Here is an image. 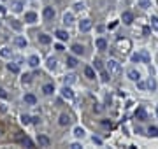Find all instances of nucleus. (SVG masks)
<instances>
[{
	"instance_id": "1",
	"label": "nucleus",
	"mask_w": 158,
	"mask_h": 149,
	"mask_svg": "<svg viewBox=\"0 0 158 149\" xmlns=\"http://www.w3.org/2000/svg\"><path fill=\"white\" fill-rule=\"evenodd\" d=\"M107 70H109L111 76H120L121 74V65L116 60H109L107 61Z\"/></svg>"
},
{
	"instance_id": "2",
	"label": "nucleus",
	"mask_w": 158,
	"mask_h": 149,
	"mask_svg": "<svg viewBox=\"0 0 158 149\" xmlns=\"http://www.w3.org/2000/svg\"><path fill=\"white\" fill-rule=\"evenodd\" d=\"M42 16H44V19H46V21H51V19L55 18V9H53V7H44Z\"/></svg>"
},
{
	"instance_id": "3",
	"label": "nucleus",
	"mask_w": 158,
	"mask_h": 149,
	"mask_svg": "<svg viewBox=\"0 0 158 149\" xmlns=\"http://www.w3.org/2000/svg\"><path fill=\"white\" fill-rule=\"evenodd\" d=\"M121 19H123L125 25H132V23H134V14H132L130 11H125L123 16H121Z\"/></svg>"
},
{
	"instance_id": "4",
	"label": "nucleus",
	"mask_w": 158,
	"mask_h": 149,
	"mask_svg": "<svg viewBox=\"0 0 158 149\" xmlns=\"http://www.w3.org/2000/svg\"><path fill=\"white\" fill-rule=\"evenodd\" d=\"M91 25H93L91 19H83V21L79 23V30H81V32H88V30L91 28Z\"/></svg>"
},
{
	"instance_id": "5",
	"label": "nucleus",
	"mask_w": 158,
	"mask_h": 149,
	"mask_svg": "<svg viewBox=\"0 0 158 149\" xmlns=\"http://www.w3.org/2000/svg\"><path fill=\"white\" fill-rule=\"evenodd\" d=\"M62 97H63V98H67V100H72V98H74V91H72V90L65 84V88L62 90Z\"/></svg>"
},
{
	"instance_id": "6",
	"label": "nucleus",
	"mask_w": 158,
	"mask_h": 149,
	"mask_svg": "<svg viewBox=\"0 0 158 149\" xmlns=\"http://www.w3.org/2000/svg\"><path fill=\"white\" fill-rule=\"evenodd\" d=\"M37 142H39V146H42V148H47V146L51 144V141H49L47 135H39V137H37Z\"/></svg>"
},
{
	"instance_id": "7",
	"label": "nucleus",
	"mask_w": 158,
	"mask_h": 149,
	"mask_svg": "<svg viewBox=\"0 0 158 149\" xmlns=\"http://www.w3.org/2000/svg\"><path fill=\"white\" fill-rule=\"evenodd\" d=\"M39 63H40V60H39V56H37V54H33V56H30V58H28V65H30L32 68H37V67H39Z\"/></svg>"
},
{
	"instance_id": "8",
	"label": "nucleus",
	"mask_w": 158,
	"mask_h": 149,
	"mask_svg": "<svg viewBox=\"0 0 158 149\" xmlns=\"http://www.w3.org/2000/svg\"><path fill=\"white\" fill-rule=\"evenodd\" d=\"M23 100H25V104H28V105H35V104H37V98H35V95H32V93H26Z\"/></svg>"
},
{
	"instance_id": "9",
	"label": "nucleus",
	"mask_w": 158,
	"mask_h": 149,
	"mask_svg": "<svg viewBox=\"0 0 158 149\" xmlns=\"http://www.w3.org/2000/svg\"><path fill=\"white\" fill-rule=\"evenodd\" d=\"M135 118H137L139 121H144V119L148 118V114H146V111H144L142 107H139V109L135 111Z\"/></svg>"
},
{
	"instance_id": "10",
	"label": "nucleus",
	"mask_w": 158,
	"mask_h": 149,
	"mask_svg": "<svg viewBox=\"0 0 158 149\" xmlns=\"http://www.w3.org/2000/svg\"><path fill=\"white\" fill-rule=\"evenodd\" d=\"M11 7H12L14 12H21V9H23V2H21V0H14V2L11 4Z\"/></svg>"
},
{
	"instance_id": "11",
	"label": "nucleus",
	"mask_w": 158,
	"mask_h": 149,
	"mask_svg": "<svg viewBox=\"0 0 158 149\" xmlns=\"http://www.w3.org/2000/svg\"><path fill=\"white\" fill-rule=\"evenodd\" d=\"M55 35H56V39H58V40H67V39H69V33H67L65 30H56V32H55Z\"/></svg>"
},
{
	"instance_id": "12",
	"label": "nucleus",
	"mask_w": 158,
	"mask_h": 149,
	"mask_svg": "<svg viewBox=\"0 0 158 149\" xmlns=\"http://www.w3.org/2000/svg\"><path fill=\"white\" fill-rule=\"evenodd\" d=\"M25 21L26 23H35L37 21V14L35 12H26L25 14Z\"/></svg>"
},
{
	"instance_id": "13",
	"label": "nucleus",
	"mask_w": 158,
	"mask_h": 149,
	"mask_svg": "<svg viewBox=\"0 0 158 149\" xmlns=\"http://www.w3.org/2000/svg\"><path fill=\"white\" fill-rule=\"evenodd\" d=\"M128 79H132V81H139V79H141V74H139L137 70L132 68V70H128Z\"/></svg>"
},
{
	"instance_id": "14",
	"label": "nucleus",
	"mask_w": 158,
	"mask_h": 149,
	"mask_svg": "<svg viewBox=\"0 0 158 149\" xmlns=\"http://www.w3.org/2000/svg\"><path fill=\"white\" fill-rule=\"evenodd\" d=\"M14 44L19 46V47H26L28 42H26V39H23V37H16V39H14Z\"/></svg>"
},
{
	"instance_id": "15",
	"label": "nucleus",
	"mask_w": 158,
	"mask_h": 149,
	"mask_svg": "<svg viewBox=\"0 0 158 149\" xmlns=\"http://www.w3.org/2000/svg\"><path fill=\"white\" fill-rule=\"evenodd\" d=\"M97 47L100 49V51H104V49H107V42H106V39H97Z\"/></svg>"
},
{
	"instance_id": "16",
	"label": "nucleus",
	"mask_w": 158,
	"mask_h": 149,
	"mask_svg": "<svg viewBox=\"0 0 158 149\" xmlns=\"http://www.w3.org/2000/svg\"><path fill=\"white\" fill-rule=\"evenodd\" d=\"M0 56H2V58H11V56H12V51H11L9 47H2V49H0Z\"/></svg>"
},
{
	"instance_id": "17",
	"label": "nucleus",
	"mask_w": 158,
	"mask_h": 149,
	"mask_svg": "<svg viewBox=\"0 0 158 149\" xmlns=\"http://www.w3.org/2000/svg\"><path fill=\"white\" fill-rule=\"evenodd\" d=\"M39 42H40V44H49V42H51V37L46 35V33H40V35H39Z\"/></svg>"
},
{
	"instance_id": "18",
	"label": "nucleus",
	"mask_w": 158,
	"mask_h": 149,
	"mask_svg": "<svg viewBox=\"0 0 158 149\" xmlns=\"http://www.w3.org/2000/svg\"><path fill=\"white\" fill-rule=\"evenodd\" d=\"M84 76H86L88 79H95V70H93L91 67H86V68H84Z\"/></svg>"
},
{
	"instance_id": "19",
	"label": "nucleus",
	"mask_w": 158,
	"mask_h": 149,
	"mask_svg": "<svg viewBox=\"0 0 158 149\" xmlns=\"http://www.w3.org/2000/svg\"><path fill=\"white\" fill-rule=\"evenodd\" d=\"M42 91H44V95H51L55 91V86L53 84H44L42 86Z\"/></svg>"
},
{
	"instance_id": "20",
	"label": "nucleus",
	"mask_w": 158,
	"mask_h": 149,
	"mask_svg": "<svg viewBox=\"0 0 158 149\" xmlns=\"http://www.w3.org/2000/svg\"><path fill=\"white\" fill-rule=\"evenodd\" d=\"M58 123H60L62 126H67V125L70 123V118H69L67 114H62V116H60V121H58Z\"/></svg>"
},
{
	"instance_id": "21",
	"label": "nucleus",
	"mask_w": 158,
	"mask_h": 149,
	"mask_svg": "<svg viewBox=\"0 0 158 149\" xmlns=\"http://www.w3.org/2000/svg\"><path fill=\"white\" fill-rule=\"evenodd\" d=\"M63 23H65V25H72V23H74V16H72L70 12H67V14L63 16Z\"/></svg>"
},
{
	"instance_id": "22",
	"label": "nucleus",
	"mask_w": 158,
	"mask_h": 149,
	"mask_svg": "<svg viewBox=\"0 0 158 149\" xmlns=\"http://www.w3.org/2000/svg\"><path fill=\"white\" fill-rule=\"evenodd\" d=\"M67 65H69L70 68H74V67H77V60H76L74 56H67Z\"/></svg>"
},
{
	"instance_id": "23",
	"label": "nucleus",
	"mask_w": 158,
	"mask_h": 149,
	"mask_svg": "<svg viewBox=\"0 0 158 149\" xmlns=\"http://www.w3.org/2000/svg\"><path fill=\"white\" fill-rule=\"evenodd\" d=\"M7 68H9L12 74H18V72H19V65H18V63H7Z\"/></svg>"
},
{
	"instance_id": "24",
	"label": "nucleus",
	"mask_w": 158,
	"mask_h": 149,
	"mask_svg": "<svg viewBox=\"0 0 158 149\" xmlns=\"http://www.w3.org/2000/svg\"><path fill=\"white\" fill-rule=\"evenodd\" d=\"M146 88H149L151 91H153V90H157V81H155L153 77H149V79H148V83H146Z\"/></svg>"
},
{
	"instance_id": "25",
	"label": "nucleus",
	"mask_w": 158,
	"mask_h": 149,
	"mask_svg": "<svg viewBox=\"0 0 158 149\" xmlns=\"http://www.w3.org/2000/svg\"><path fill=\"white\" fill-rule=\"evenodd\" d=\"M74 135H76L77 139H83V137H84V130H83L81 126H77V128L74 130Z\"/></svg>"
},
{
	"instance_id": "26",
	"label": "nucleus",
	"mask_w": 158,
	"mask_h": 149,
	"mask_svg": "<svg viewBox=\"0 0 158 149\" xmlns=\"http://www.w3.org/2000/svg\"><path fill=\"white\" fill-rule=\"evenodd\" d=\"M72 51L76 53V54H83L84 51H83V46H79V44H74L72 46Z\"/></svg>"
},
{
	"instance_id": "27",
	"label": "nucleus",
	"mask_w": 158,
	"mask_h": 149,
	"mask_svg": "<svg viewBox=\"0 0 158 149\" xmlns=\"http://www.w3.org/2000/svg\"><path fill=\"white\" fill-rule=\"evenodd\" d=\"M141 58H142V61L144 63H149V53L144 49V51H141Z\"/></svg>"
},
{
	"instance_id": "28",
	"label": "nucleus",
	"mask_w": 158,
	"mask_h": 149,
	"mask_svg": "<svg viewBox=\"0 0 158 149\" xmlns=\"http://www.w3.org/2000/svg\"><path fill=\"white\" fill-rule=\"evenodd\" d=\"M19 141H21V144H23V146H26V148H33V142H32L28 137H25V139H19Z\"/></svg>"
},
{
	"instance_id": "29",
	"label": "nucleus",
	"mask_w": 158,
	"mask_h": 149,
	"mask_svg": "<svg viewBox=\"0 0 158 149\" xmlns=\"http://www.w3.org/2000/svg\"><path fill=\"white\" fill-rule=\"evenodd\" d=\"M148 135H151V137H158V128H157V126H149Z\"/></svg>"
},
{
	"instance_id": "30",
	"label": "nucleus",
	"mask_w": 158,
	"mask_h": 149,
	"mask_svg": "<svg viewBox=\"0 0 158 149\" xmlns=\"http://www.w3.org/2000/svg\"><path fill=\"white\" fill-rule=\"evenodd\" d=\"M137 2H139V7H142V9H148L151 4V0H137Z\"/></svg>"
},
{
	"instance_id": "31",
	"label": "nucleus",
	"mask_w": 158,
	"mask_h": 149,
	"mask_svg": "<svg viewBox=\"0 0 158 149\" xmlns=\"http://www.w3.org/2000/svg\"><path fill=\"white\" fill-rule=\"evenodd\" d=\"M55 67H56V58H49V60H47V68L53 70Z\"/></svg>"
},
{
	"instance_id": "32",
	"label": "nucleus",
	"mask_w": 158,
	"mask_h": 149,
	"mask_svg": "<svg viewBox=\"0 0 158 149\" xmlns=\"http://www.w3.org/2000/svg\"><path fill=\"white\" fill-rule=\"evenodd\" d=\"M100 76H102V81H109V77H111V74H109V72H106L104 68L100 70Z\"/></svg>"
},
{
	"instance_id": "33",
	"label": "nucleus",
	"mask_w": 158,
	"mask_h": 149,
	"mask_svg": "<svg viewBox=\"0 0 158 149\" xmlns=\"http://www.w3.org/2000/svg\"><path fill=\"white\" fill-rule=\"evenodd\" d=\"M30 121H32V118H30V116H26V114H23V116H21V123H23V125H28Z\"/></svg>"
},
{
	"instance_id": "34",
	"label": "nucleus",
	"mask_w": 158,
	"mask_h": 149,
	"mask_svg": "<svg viewBox=\"0 0 158 149\" xmlns=\"http://www.w3.org/2000/svg\"><path fill=\"white\" fill-rule=\"evenodd\" d=\"M21 81H23V84H25V83H26V84H28V83H30V81H32V76H30V74H25V76H23V77H21Z\"/></svg>"
},
{
	"instance_id": "35",
	"label": "nucleus",
	"mask_w": 158,
	"mask_h": 149,
	"mask_svg": "<svg viewBox=\"0 0 158 149\" xmlns=\"http://www.w3.org/2000/svg\"><path fill=\"white\" fill-rule=\"evenodd\" d=\"M74 81H76V76H72V74L65 77V84H70V83H74Z\"/></svg>"
},
{
	"instance_id": "36",
	"label": "nucleus",
	"mask_w": 158,
	"mask_h": 149,
	"mask_svg": "<svg viewBox=\"0 0 158 149\" xmlns=\"http://www.w3.org/2000/svg\"><path fill=\"white\" fill-rule=\"evenodd\" d=\"M151 26L155 30H158V18H151Z\"/></svg>"
},
{
	"instance_id": "37",
	"label": "nucleus",
	"mask_w": 158,
	"mask_h": 149,
	"mask_svg": "<svg viewBox=\"0 0 158 149\" xmlns=\"http://www.w3.org/2000/svg\"><path fill=\"white\" fill-rule=\"evenodd\" d=\"M83 7H84V4H83V2H77V4L74 5V11H81Z\"/></svg>"
},
{
	"instance_id": "38",
	"label": "nucleus",
	"mask_w": 158,
	"mask_h": 149,
	"mask_svg": "<svg viewBox=\"0 0 158 149\" xmlns=\"http://www.w3.org/2000/svg\"><path fill=\"white\" fill-rule=\"evenodd\" d=\"M93 63H95V68H97V70H102V61H100V60H95Z\"/></svg>"
},
{
	"instance_id": "39",
	"label": "nucleus",
	"mask_w": 158,
	"mask_h": 149,
	"mask_svg": "<svg viewBox=\"0 0 158 149\" xmlns=\"http://www.w3.org/2000/svg\"><path fill=\"white\" fill-rule=\"evenodd\" d=\"M11 25H12V26H14L16 30H19V28H21V25H19V23H18L16 19H12V21H11Z\"/></svg>"
},
{
	"instance_id": "40",
	"label": "nucleus",
	"mask_w": 158,
	"mask_h": 149,
	"mask_svg": "<svg viewBox=\"0 0 158 149\" xmlns=\"http://www.w3.org/2000/svg\"><path fill=\"white\" fill-rule=\"evenodd\" d=\"M9 95H7V91L4 90V88H0V98H7Z\"/></svg>"
},
{
	"instance_id": "41",
	"label": "nucleus",
	"mask_w": 158,
	"mask_h": 149,
	"mask_svg": "<svg viewBox=\"0 0 158 149\" xmlns=\"http://www.w3.org/2000/svg\"><path fill=\"white\" fill-rule=\"evenodd\" d=\"M137 86H139L141 90H146V83H142V81H137Z\"/></svg>"
},
{
	"instance_id": "42",
	"label": "nucleus",
	"mask_w": 158,
	"mask_h": 149,
	"mask_svg": "<svg viewBox=\"0 0 158 149\" xmlns=\"http://www.w3.org/2000/svg\"><path fill=\"white\" fill-rule=\"evenodd\" d=\"M102 126H106V128H111V121L104 119V121H102Z\"/></svg>"
},
{
	"instance_id": "43",
	"label": "nucleus",
	"mask_w": 158,
	"mask_h": 149,
	"mask_svg": "<svg viewBox=\"0 0 158 149\" xmlns=\"http://www.w3.org/2000/svg\"><path fill=\"white\" fill-rule=\"evenodd\" d=\"M93 142H95L97 146H100V144H102V139H100V137H93Z\"/></svg>"
},
{
	"instance_id": "44",
	"label": "nucleus",
	"mask_w": 158,
	"mask_h": 149,
	"mask_svg": "<svg viewBox=\"0 0 158 149\" xmlns=\"http://www.w3.org/2000/svg\"><path fill=\"white\" fill-rule=\"evenodd\" d=\"M55 49H56V51H63V46H62V44H56Z\"/></svg>"
},
{
	"instance_id": "45",
	"label": "nucleus",
	"mask_w": 158,
	"mask_h": 149,
	"mask_svg": "<svg viewBox=\"0 0 158 149\" xmlns=\"http://www.w3.org/2000/svg\"><path fill=\"white\" fill-rule=\"evenodd\" d=\"M70 149H81V146H79V144H72V146H70Z\"/></svg>"
},
{
	"instance_id": "46",
	"label": "nucleus",
	"mask_w": 158,
	"mask_h": 149,
	"mask_svg": "<svg viewBox=\"0 0 158 149\" xmlns=\"http://www.w3.org/2000/svg\"><path fill=\"white\" fill-rule=\"evenodd\" d=\"M0 12H5V9H4V5H0Z\"/></svg>"
},
{
	"instance_id": "47",
	"label": "nucleus",
	"mask_w": 158,
	"mask_h": 149,
	"mask_svg": "<svg viewBox=\"0 0 158 149\" xmlns=\"http://www.w3.org/2000/svg\"><path fill=\"white\" fill-rule=\"evenodd\" d=\"M157 116H158V105H157Z\"/></svg>"
},
{
	"instance_id": "48",
	"label": "nucleus",
	"mask_w": 158,
	"mask_h": 149,
	"mask_svg": "<svg viewBox=\"0 0 158 149\" xmlns=\"http://www.w3.org/2000/svg\"><path fill=\"white\" fill-rule=\"evenodd\" d=\"M0 135H2V128H0Z\"/></svg>"
}]
</instances>
